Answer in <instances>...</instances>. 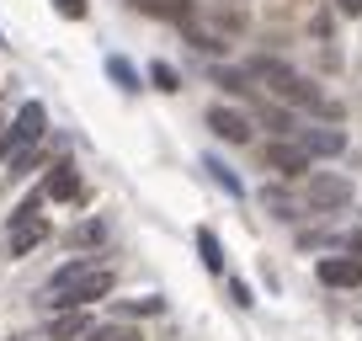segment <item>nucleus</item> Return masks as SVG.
Instances as JSON below:
<instances>
[{
	"label": "nucleus",
	"mask_w": 362,
	"mask_h": 341,
	"mask_svg": "<svg viewBox=\"0 0 362 341\" xmlns=\"http://www.w3.org/2000/svg\"><path fill=\"white\" fill-rule=\"evenodd\" d=\"M43 240H48V219H16V224H11V256H27V250H33V245H43Z\"/></svg>",
	"instance_id": "nucleus-9"
},
{
	"label": "nucleus",
	"mask_w": 362,
	"mask_h": 341,
	"mask_svg": "<svg viewBox=\"0 0 362 341\" xmlns=\"http://www.w3.org/2000/svg\"><path fill=\"white\" fill-rule=\"evenodd\" d=\"M229 294H235V304H250V288L240 283V277H229Z\"/></svg>",
	"instance_id": "nucleus-24"
},
{
	"label": "nucleus",
	"mask_w": 362,
	"mask_h": 341,
	"mask_svg": "<svg viewBox=\"0 0 362 341\" xmlns=\"http://www.w3.org/2000/svg\"><path fill=\"white\" fill-rule=\"evenodd\" d=\"M336 6H341L346 16H362V0H336Z\"/></svg>",
	"instance_id": "nucleus-26"
},
{
	"label": "nucleus",
	"mask_w": 362,
	"mask_h": 341,
	"mask_svg": "<svg viewBox=\"0 0 362 341\" xmlns=\"http://www.w3.org/2000/svg\"><path fill=\"white\" fill-rule=\"evenodd\" d=\"M43 128H48L43 102H27L22 112H16V123L6 128V139H0V160H11V155H22V149L43 144Z\"/></svg>",
	"instance_id": "nucleus-2"
},
{
	"label": "nucleus",
	"mask_w": 362,
	"mask_h": 341,
	"mask_svg": "<svg viewBox=\"0 0 362 341\" xmlns=\"http://www.w3.org/2000/svg\"><path fill=\"white\" fill-rule=\"evenodd\" d=\"M90 330V315L86 309H64V315L54 320V341H69V336H86Z\"/></svg>",
	"instance_id": "nucleus-11"
},
{
	"label": "nucleus",
	"mask_w": 362,
	"mask_h": 341,
	"mask_svg": "<svg viewBox=\"0 0 362 341\" xmlns=\"http://www.w3.org/2000/svg\"><path fill=\"white\" fill-rule=\"evenodd\" d=\"M208 128H214L224 144H245L250 139V117L235 112V107H208Z\"/></svg>",
	"instance_id": "nucleus-7"
},
{
	"label": "nucleus",
	"mask_w": 362,
	"mask_h": 341,
	"mask_svg": "<svg viewBox=\"0 0 362 341\" xmlns=\"http://www.w3.org/2000/svg\"><path fill=\"white\" fill-rule=\"evenodd\" d=\"M261 123L272 128V134H298V123H293V112H283V107H261Z\"/></svg>",
	"instance_id": "nucleus-15"
},
{
	"label": "nucleus",
	"mask_w": 362,
	"mask_h": 341,
	"mask_svg": "<svg viewBox=\"0 0 362 341\" xmlns=\"http://www.w3.org/2000/svg\"><path fill=\"white\" fill-rule=\"evenodd\" d=\"M102 240H107V224H102V219H86V224L75 229V245H102Z\"/></svg>",
	"instance_id": "nucleus-21"
},
{
	"label": "nucleus",
	"mask_w": 362,
	"mask_h": 341,
	"mask_svg": "<svg viewBox=\"0 0 362 341\" xmlns=\"http://www.w3.org/2000/svg\"><path fill=\"white\" fill-rule=\"evenodd\" d=\"M309 208H320V214H330V208H346L351 203V182L346 176H325V170H320V176H309Z\"/></svg>",
	"instance_id": "nucleus-3"
},
{
	"label": "nucleus",
	"mask_w": 362,
	"mask_h": 341,
	"mask_svg": "<svg viewBox=\"0 0 362 341\" xmlns=\"http://www.w3.org/2000/svg\"><path fill=\"white\" fill-rule=\"evenodd\" d=\"M298 149H304L309 160H330V155H341V149H346V134H341V128H298Z\"/></svg>",
	"instance_id": "nucleus-4"
},
{
	"label": "nucleus",
	"mask_w": 362,
	"mask_h": 341,
	"mask_svg": "<svg viewBox=\"0 0 362 341\" xmlns=\"http://www.w3.org/2000/svg\"><path fill=\"white\" fill-rule=\"evenodd\" d=\"M149 86H155V91H181V75L155 59V64H149Z\"/></svg>",
	"instance_id": "nucleus-18"
},
{
	"label": "nucleus",
	"mask_w": 362,
	"mask_h": 341,
	"mask_svg": "<svg viewBox=\"0 0 362 341\" xmlns=\"http://www.w3.org/2000/svg\"><path fill=\"white\" fill-rule=\"evenodd\" d=\"M144 16H160V22H187L192 16V0H134Z\"/></svg>",
	"instance_id": "nucleus-10"
},
{
	"label": "nucleus",
	"mask_w": 362,
	"mask_h": 341,
	"mask_svg": "<svg viewBox=\"0 0 362 341\" xmlns=\"http://www.w3.org/2000/svg\"><path fill=\"white\" fill-rule=\"evenodd\" d=\"M90 267H96L90 256H75V262H64V267L54 272V283H48V294H54V288H64V283H75V277H80V272H90Z\"/></svg>",
	"instance_id": "nucleus-16"
},
{
	"label": "nucleus",
	"mask_w": 362,
	"mask_h": 341,
	"mask_svg": "<svg viewBox=\"0 0 362 341\" xmlns=\"http://www.w3.org/2000/svg\"><path fill=\"white\" fill-rule=\"evenodd\" d=\"M267 170H277V176H304L309 155L298 144H288V139H277V144H267Z\"/></svg>",
	"instance_id": "nucleus-8"
},
{
	"label": "nucleus",
	"mask_w": 362,
	"mask_h": 341,
	"mask_svg": "<svg viewBox=\"0 0 362 341\" xmlns=\"http://www.w3.org/2000/svg\"><path fill=\"white\" fill-rule=\"evenodd\" d=\"M197 250H203V267H208V272H224V245H218L214 229H197Z\"/></svg>",
	"instance_id": "nucleus-12"
},
{
	"label": "nucleus",
	"mask_w": 362,
	"mask_h": 341,
	"mask_svg": "<svg viewBox=\"0 0 362 341\" xmlns=\"http://www.w3.org/2000/svg\"><path fill=\"white\" fill-rule=\"evenodd\" d=\"M261 203H267L277 219H293V197H288L283 187H267V192H261Z\"/></svg>",
	"instance_id": "nucleus-19"
},
{
	"label": "nucleus",
	"mask_w": 362,
	"mask_h": 341,
	"mask_svg": "<svg viewBox=\"0 0 362 341\" xmlns=\"http://www.w3.org/2000/svg\"><path fill=\"white\" fill-rule=\"evenodd\" d=\"M203 170H208V176H214L218 187H224L229 197H245V182H240V176H235V170L224 166V160H203Z\"/></svg>",
	"instance_id": "nucleus-13"
},
{
	"label": "nucleus",
	"mask_w": 362,
	"mask_h": 341,
	"mask_svg": "<svg viewBox=\"0 0 362 341\" xmlns=\"http://www.w3.org/2000/svg\"><path fill=\"white\" fill-rule=\"evenodd\" d=\"M43 197H48V203H75V197H80V170H75V160H59V166L48 170Z\"/></svg>",
	"instance_id": "nucleus-6"
},
{
	"label": "nucleus",
	"mask_w": 362,
	"mask_h": 341,
	"mask_svg": "<svg viewBox=\"0 0 362 341\" xmlns=\"http://www.w3.org/2000/svg\"><path fill=\"white\" fill-rule=\"evenodd\" d=\"M123 315H160V299H134Z\"/></svg>",
	"instance_id": "nucleus-23"
},
{
	"label": "nucleus",
	"mask_w": 362,
	"mask_h": 341,
	"mask_svg": "<svg viewBox=\"0 0 362 341\" xmlns=\"http://www.w3.org/2000/svg\"><path fill=\"white\" fill-rule=\"evenodd\" d=\"M107 75H112V86H123V91H139V69L128 64V59H107Z\"/></svg>",
	"instance_id": "nucleus-14"
},
{
	"label": "nucleus",
	"mask_w": 362,
	"mask_h": 341,
	"mask_svg": "<svg viewBox=\"0 0 362 341\" xmlns=\"http://www.w3.org/2000/svg\"><path fill=\"white\" fill-rule=\"evenodd\" d=\"M346 250H351V256H362V229H351V235H346Z\"/></svg>",
	"instance_id": "nucleus-25"
},
{
	"label": "nucleus",
	"mask_w": 362,
	"mask_h": 341,
	"mask_svg": "<svg viewBox=\"0 0 362 341\" xmlns=\"http://www.w3.org/2000/svg\"><path fill=\"white\" fill-rule=\"evenodd\" d=\"M86 341H144L134 325H96V330H86Z\"/></svg>",
	"instance_id": "nucleus-17"
},
{
	"label": "nucleus",
	"mask_w": 362,
	"mask_h": 341,
	"mask_svg": "<svg viewBox=\"0 0 362 341\" xmlns=\"http://www.w3.org/2000/svg\"><path fill=\"white\" fill-rule=\"evenodd\" d=\"M214 80H218V86H224V91H250V75H245V69H214Z\"/></svg>",
	"instance_id": "nucleus-20"
},
{
	"label": "nucleus",
	"mask_w": 362,
	"mask_h": 341,
	"mask_svg": "<svg viewBox=\"0 0 362 341\" xmlns=\"http://www.w3.org/2000/svg\"><path fill=\"white\" fill-rule=\"evenodd\" d=\"M112 267H90V272H80L75 283H64V288H54L48 294V304L54 309H90V304H102L107 294H112Z\"/></svg>",
	"instance_id": "nucleus-1"
},
{
	"label": "nucleus",
	"mask_w": 362,
	"mask_h": 341,
	"mask_svg": "<svg viewBox=\"0 0 362 341\" xmlns=\"http://www.w3.org/2000/svg\"><path fill=\"white\" fill-rule=\"evenodd\" d=\"M0 139H6V128H0Z\"/></svg>",
	"instance_id": "nucleus-27"
},
{
	"label": "nucleus",
	"mask_w": 362,
	"mask_h": 341,
	"mask_svg": "<svg viewBox=\"0 0 362 341\" xmlns=\"http://www.w3.org/2000/svg\"><path fill=\"white\" fill-rule=\"evenodd\" d=\"M315 272H320L325 288H357L362 283V256H325Z\"/></svg>",
	"instance_id": "nucleus-5"
},
{
	"label": "nucleus",
	"mask_w": 362,
	"mask_h": 341,
	"mask_svg": "<svg viewBox=\"0 0 362 341\" xmlns=\"http://www.w3.org/2000/svg\"><path fill=\"white\" fill-rule=\"evenodd\" d=\"M54 11L69 16V22H80V16H86V0H54Z\"/></svg>",
	"instance_id": "nucleus-22"
}]
</instances>
